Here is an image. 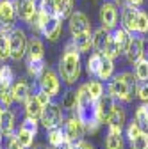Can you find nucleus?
Segmentation results:
<instances>
[{"mask_svg":"<svg viewBox=\"0 0 148 149\" xmlns=\"http://www.w3.org/2000/svg\"><path fill=\"white\" fill-rule=\"evenodd\" d=\"M13 82H14V71L11 66H7L4 62V66H0V84L6 87H11Z\"/></svg>","mask_w":148,"mask_h":149,"instance_id":"35","label":"nucleus"},{"mask_svg":"<svg viewBox=\"0 0 148 149\" xmlns=\"http://www.w3.org/2000/svg\"><path fill=\"white\" fill-rule=\"evenodd\" d=\"M11 59V46H9V34L4 32L0 36V62H7Z\"/></svg>","mask_w":148,"mask_h":149,"instance_id":"34","label":"nucleus"},{"mask_svg":"<svg viewBox=\"0 0 148 149\" xmlns=\"http://www.w3.org/2000/svg\"><path fill=\"white\" fill-rule=\"evenodd\" d=\"M13 2H14L18 20L29 25L38 14V0H13Z\"/></svg>","mask_w":148,"mask_h":149,"instance_id":"11","label":"nucleus"},{"mask_svg":"<svg viewBox=\"0 0 148 149\" xmlns=\"http://www.w3.org/2000/svg\"><path fill=\"white\" fill-rule=\"evenodd\" d=\"M6 135H4V132H2V130H0V144H2V139H4Z\"/></svg>","mask_w":148,"mask_h":149,"instance_id":"50","label":"nucleus"},{"mask_svg":"<svg viewBox=\"0 0 148 149\" xmlns=\"http://www.w3.org/2000/svg\"><path fill=\"white\" fill-rule=\"evenodd\" d=\"M111 32H113V37H114V41L118 43L121 53H125L127 48H128V45H130V41H132V34L127 32L123 27H116L114 30H111Z\"/></svg>","mask_w":148,"mask_h":149,"instance_id":"23","label":"nucleus"},{"mask_svg":"<svg viewBox=\"0 0 148 149\" xmlns=\"http://www.w3.org/2000/svg\"><path fill=\"white\" fill-rule=\"evenodd\" d=\"M70 43L73 45L77 52L80 53H87L91 48H93V32H84V34H77V36H71Z\"/></svg>","mask_w":148,"mask_h":149,"instance_id":"17","label":"nucleus"},{"mask_svg":"<svg viewBox=\"0 0 148 149\" xmlns=\"http://www.w3.org/2000/svg\"><path fill=\"white\" fill-rule=\"evenodd\" d=\"M137 13H139V7H134L130 4H125L121 7V14H120L121 27L127 32H130L132 36L137 34Z\"/></svg>","mask_w":148,"mask_h":149,"instance_id":"13","label":"nucleus"},{"mask_svg":"<svg viewBox=\"0 0 148 149\" xmlns=\"http://www.w3.org/2000/svg\"><path fill=\"white\" fill-rule=\"evenodd\" d=\"M16 128V116L13 110H2V116H0V130L4 132V135H13Z\"/></svg>","mask_w":148,"mask_h":149,"instance_id":"19","label":"nucleus"},{"mask_svg":"<svg viewBox=\"0 0 148 149\" xmlns=\"http://www.w3.org/2000/svg\"><path fill=\"white\" fill-rule=\"evenodd\" d=\"M116 108V100L109 94V92H104V94L97 100V119L100 121V124L107 123L113 110Z\"/></svg>","mask_w":148,"mask_h":149,"instance_id":"14","label":"nucleus"},{"mask_svg":"<svg viewBox=\"0 0 148 149\" xmlns=\"http://www.w3.org/2000/svg\"><path fill=\"white\" fill-rule=\"evenodd\" d=\"M6 149H23L22 144L16 140L14 133H13V135H7V146H6Z\"/></svg>","mask_w":148,"mask_h":149,"instance_id":"44","label":"nucleus"},{"mask_svg":"<svg viewBox=\"0 0 148 149\" xmlns=\"http://www.w3.org/2000/svg\"><path fill=\"white\" fill-rule=\"evenodd\" d=\"M0 149H4V147H2V146H0Z\"/></svg>","mask_w":148,"mask_h":149,"instance_id":"53","label":"nucleus"},{"mask_svg":"<svg viewBox=\"0 0 148 149\" xmlns=\"http://www.w3.org/2000/svg\"><path fill=\"white\" fill-rule=\"evenodd\" d=\"M75 114L84 123L86 132H89V133L98 132L100 121L97 119V100L91 98V94L86 89V84H82L77 89V110H75Z\"/></svg>","mask_w":148,"mask_h":149,"instance_id":"2","label":"nucleus"},{"mask_svg":"<svg viewBox=\"0 0 148 149\" xmlns=\"http://www.w3.org/2000/svg\"><path fill=\"white\" fill-rule=\"evenodd\" d=\"M16 9L13 0H0V27L4 32H9L16 27Z\"/></svg>","mask_w":148,"mask_h":149,"instance_id":"10","label":"nucleus"},{"mask_svg":"<svg viewBox=\"0 0 148 149\" xmlns=\"http://www.w3.org/2000/svg\"><path fill=\"white\" fill-rule=\"evenodd\" d=\"M130 149H148V132L143 130L134 140H130Z\"/></svg>","mask_w":148,"mask_h":149,"instance_id":"39","label":"nucleus"},{"mask_svg":"<svg viewBox=\"0 0 148 149\" xmlns=\"http://www.w3.org/2000/svg\"><path fill=\"white\" fill-rule=\"evenodd\" d=\"M14 137H16V140L22 144V147L23 149H30L32 147V144H34V135L30 133V132H27V130H23L22 126H20V130H18V132L14 133Z\"/></svg>","mask_w":148,"mask_h":149,"instance_id":"32","label":"nucleus"},{"mask_svg":"<svg viewBox=\"0 0 148 149\" xmlns=\"http://www.w3.org/2000/svg\"><path fill=\"white\" fill-rule=\"evenodd\" d=\"M104 55H105V57H109V59H116V57H120V55H121V50H120L118 43L114 41L113 32H111V37H109V41H107V45H105Z\"/></svg>","mask_w":148,"mask_h":149,"instance_id":"36","label":"nucleus"},{"mask_svg":"<svg viewBox=\"0 0 148 149\" xmlns=\"http://www.w3.org/2000/svg\"><path fill=\"white\" fill-rule=\"evenodd\" d=\"M104 144H105V149H123L125 142H123V137H121V130L109 126V132L105 135Z\"/></svg>","mask_w":148,"mask_h":149,"instance_id":"21","label":"nucleus"},{"mask_svg":"<svg viewBox=\"0 0 148 149\" xmlns=\"http://www.w3.org/2000/svg\"><path fill=\"white\" fill-rule=\"evenodd\" d=\"M144 45H146L144 36H141V34L132 36V41H130V45H128V48L125 52V57L130 64H136L137 61L144 59Z\"/></svg>","mask_w":148,"mask_h":149,"instance_id":"15","label":"nucleus"},{"mask_svg":"<svg viewBox=\"0 0 148 149\" xmlns=\"http://www.w3.org/2000/svg\"><path fill=\"white\" fill-rule=\"evenodd\" d=\"M141 132H143V128L137 124V121H136V119H132L130 123H128V126H127V139H128V142L134 140Z\"/></svg>","mask_w":148,"mask_h":149,"instance_id":"42","label":"nucleus"},{"mask_svg":"<svg viewBox=\"0 0 148 149\" xmlns=\"http://www.w3.org/2000/svg\"><path fill=\"white\" fill-rule=\"evenodd\" d=\"M127 4H130V6H134V7H141V6L144 4V0H127Z\"/></svg>","mask_w":148,"mask_h":149,"instance_id":"48","label":"nucleus"},{"mask_svg":"<svg viewBox=\"0 0 148 149\" xmlns=\"http://www.w3.org/2000/svg\"><path fill=\"white\" fill-rule=\"evenodd\" d=\"M45 69H47L45 59H27V73H29V77L39 78Z\"/></svg>","mask_w":148,"mask_h":149,"instance_id":"28","label":"nucleus"},{"mask_svg":"<svg viewBox=\"0 0 148 149\" xmlns=\"http://www.w3.org/2000/svg\"><path fill=\"white\" fill-rule=\"evenodd\" d=\"M105 87H107V92L116 101L130 103V101H134V96H136L137 78L130 71H121V73L114 74V77L107 82Z\"/></svg>","mask_w":148,"mask_h":149,"instance_id":"3","label":"nucleus"},{"mask_svg":"<svg viewBox=\"0 0 148 149\" xmlns=\"http://www.w3.org/2000/svg\"><path fill=\"white\" fill-rule=\"evenodd\" d=\"M11 94H13V100L18 101V103H23L29 96H30V85L25 78H18L16 82H13L11 85Z\"/></svg>","mask_w":148,"mask_h":149,"instance_id":"16","label":"nucleus"},{"mask_svg":"<svg viewBox=\"0 0 148 149\" xmlns=\"http://www.w3.org/2000/svg\"><path fill=\"white\" fill-rule=\"evenodd\" d=\"M2 34H4V30H2V27H0V36H2Z\"/></svg>","mask_w":148,"mask_h":149,"instance_id":"51","label":"nucleus"},{"mask_svg":"<svg viewBox=\"0 0 148 149\" xmlns=\"http://www.w3.org/2000/svg\"><path fill=\"white\" fill-rule=\"evenodd\" d=\"M38 80H39V89L45 91L52 100L59 98V94H61V77H59V73H55L54 69L47 68Z\"/></svg>","mask_w":148,"mask_h":149,"instance_id":"8","label":"nucleus"},{"mask_svg":"<svg viewBox=\"0 0 148 149\" xmlns=\"http://www.w3.org/2000/svg\"><path fill=\"white\" fill-rule=\"evenodd\" d=\"M23 103H25V116L34 117V119L39 121L41 112H43V105H41V101L38 100V96H36V94H30Z\"/></svg>","mask_w":148,"mask_h":149,"instance_id":"22","label":"nucleus"},{"mask_svg":"<svg viewBox=\"0 0 148 149\" xmlns=\"http://www.w3.org/2000/svg\"><path fill=\"white\" fill-rule=\"evenodd\" d=\"M22 128L27 130V132H30V133L36 137V135H38V130H39V121L34 119V117L25 116V119H23V123H22Z\"/></svg>","mask_w":148,"mask_h":149,"instance_id":"41","label":"nucleus"},{"mask_svg":"<svg viewBox=\"0 0 148 149\" xmlns=\"http://www.w3.org/2000/svg\"><path fill=\"white\" fill-rule=\"evenodd\" d=\"M63 132H64V135H66V139H68V142H71V144H77L79 140H82L84 139V133H86V128H84V123L80 121V117L73 112V114L70 116V117H66L64 121H63Z\"/></svg>","mask_w":148,"mask_h":149,"instance_id":"7","label":"nucleus"},{"mask_svg":"<svg viewBox=\"0 0 148 149\" xmlns=\"http://www.w3.org/2000/svg\"><path fill=\"white\" fill-rule=\"evenodd\" d=\"M113 77H114V59H109L104 55V61H102V66H100L97 78L102 80V82H109Z\"/></svg>","mask_w":148,"mask_h":149,"instance_id":"24","label":"nucleus"},{"mask_svg":"<svg viewBox=\"0 0 148 149\" xmlns=\"http://www.w3.org/2000/svg\"><path fill=\"white\" fill-rule=\"evenodd\" d=\"M134 74H136L137 82L148 80V57H144V59H141L134 64Z\"/></svg>","mask_w":148,"mask_h":149,"instance_id":"33","label":"nucleus"},{"mask_svg":"<svg viewBox=\"0 0 148 149\" xmlns=\"http://www.w3.org/2000/svg\"><path fill=\"white\" fill-rule=\"evenodd\" d=\"M38 14H39V34L50 43H57L59 37L63 36V18L48 16L41 11Z\"/></svg>","mask_w":148,"mask_h":149,"instance_id":"4","label":"nucleus"},{"mask_svg":"<svg viewBox=\"0 0 148 149\" xmlns=\"http://www.w3.org/2000/svg\"><path fill=\"white\" fill-rule=\"evenodd\" d=\"M125 123H127V112H125V108H123V107H118V105H116V108L113 110V114H111V117H109L107 124H109L111 128L123 130Z\"/></svg>","mask_w":148,"mask_h":149,"instance_id":"26","label":"nucleus"},{"mask_svg":"<svg viewBox=\"0 0 148 149\" xmlns=\"http://www.w3.org/2000/svg\"><path fill=\"white\" fill-rule=\"evenodd\" d=\"M68 29H70V34L71 36L91 32V22H89V18L82 11H73L68 16Z\"/></svg>","mask_w":148,"mask_h":149,"instance_id":"12","label":"nucleus"},{"mask_svg":"<svg viewBox=\"0 0 148 149\" xmlns=\"http://www.w3.org/2000/svg\"><path fill=\"white\" fill-rule=\"evenodd\" d=\"M36 96H38V100H39V101H41V105H43V107H45V105H48V103H52V101H54V100H52V98H50V96H48V94H47V92H45V91H41V89H39V91H38V92H36Z\"/></svg>","mask_w":148,"mask_h":149,"instance_id":"45","label":"nucleus"},{"mask_svg":"<svg viewBox=\"0 0 148 149\" xmlns=\"http://www.w3.org/2000/svg\"><path fill=\"white\" fill-rule=\"evenodd\" d=\"M61 108L64 110V112H70V114H73V112L77 110V91L75 89H70V91H66L64 94H63V98H61Z\"/></svg>","mask_w":148,"mask_h":149,"instance_id":"25","label":"nucleus"},{"mask_svg":"<svg viewBox=\"0 0 148 149\" xmlns=\"http://www.w3.org/2000/svg\"><path fill=\"white\" fill-rule=\"evenodd\" d=\"M136 96H137L141 101H148V80H144V82H137Z\"/></svg>","mask_w":148,"mask_h":149,"instance_id":"43","label":"nucleus"},{"mask_svg":"<svg viewBox=\"0 0 148 149\" xmlns=\"http://www.w3.org/2000/svg\"><path fill=\"white\" fill-rule=\"evenodd\" d=\"M75 149H95L93 147V144H91V142H87V140H79L77 144H75Z\"/></svg>","mask_w":148,"mask_h":149,"instance_id":"46","label":"nucleus"},{"mask_svg":"<svg viewBox=\"0 0 148 149\" xmlns=\"http://www.w3.org/2000/svg\"><path fill=\"white\" fill-rule=\"evenodd\" d=\"M137 34L141 36L148 34V13L143 9H139L137 13Z\"/></svg>","mask_w":148,"mask_h":149,"instance_id":"40","label":"nucleus"},{"mask_svg":"<svg viewBox=\"0 0 148 149\" xmlns=\"http://www.w3.org/2000/svg\"><path fill=\"white\" fill-rule=\"evenodd\" d=\"M98 18H100V23L104 29L107 30H114L118 27V18H120V13H118V6L113 2V0H104V4L100 6V13H98Z\"/></svg>","mask_w":148,"mask_h":149,"instance_id":"9","label":"nucleus"},{"mask_svg":"<svg viewBox=\"0 0 148 149\" xmlns=\"http://www.w3.org/2000/svg\"><path fill=\"white\" fill-rule=\"evenodd\" d=\"M13 101L14 100H13V94H11V87H6V85L0 84V108L2 110L11 108Z\"/></svg>","mask_w":148,"mask_h":149,"instance_id":"37","label":"nucleus"},{"mask_svg":"<svg viewBox=\"0 0 148 149\" xmlns=\"http://www.w3.org/2000/svg\"><path fill=\"white\" fill-rule=\"evenodd\" d=\"M113 2H114V4H116L118 7H123V6L127 4V0H113Z\"/></svg>","mask_w":148,"mask_h":149,"instance_id":"49","label":"nucleus"},{"mask_svg":"<svg viewBox=\"0 0 148 149\" xmlns=\"http://www.w3.org/2000/svg\"><path fill=\"white\" fill-rule=\"evenodd\" d=\"M64 121V110L61 108L59 103H48L43 107V112H41V117H39V123L43 124L45 130H50V128H57L61 126Z\"/></svg>","mask_w":148,"mask_h":149,"instance_id":"6","label":"nucleus"},{"mask_svg":"<svg viewBox=\"0 0 148 149\" xmlns=\"http://www.w3.org/2000/svg\"><path fill=\"white\" fill-rule=\"evenodd\" d=\"M59 77L66 85H75L77 80L80 78L82 73V61H80V52H77L73 48V45L68 41L64 46V52L59 59Z\"/></svg>","mask_w":148,"mask_h":149,"instance_id":"1","label":"nucleus"},{"mask_svg":"<svg viewBox=\"0 0 148 149\" xmlns=\"http://www.w3.org/2000/svg\"><path fill=\"white\" fill-rule=\"evenodd\" d=\"M86 89L87 92L91 94V98L93 100H98L102 94H104V82L102 80H89L86 84Z\"/></svg>","mask_w":148,"mask_h":149,"instance_id":"38","label":"nucleus"},{"mask_svg":"<svg viewBox=\"0 0 148 149\" xmlns=\"http://www.w3.org/2000/svg\"><path fill=\"white\" fill-rule=\"evenodd\" d=\"M134 119L137 121V124L143 130H148V101H143V105H139L134 112Z\"/></svg>","mask_w":148,"mask_h":149,"instance_id":"30","label":"nucleus"},{"mask_svg":"<svg viewBox=\"0 0 148 149\" xmlns=\"http://www.w3.org/2000/svg\"><path fill=\"white\" fill-rule=\"evenodd\" d=\"M102 61H104V55L100 52H93L87 57V62H86V69H87V74L89 77H97L98 71H100V66H102Z\"/></svg>","mask_w":148,"mask_h":149,"instance_id":"27","label":"nucleus"},{"mask_svg":"<svg viewBox=\"0 0 148 149\" xmlns=\"http://www.w3.org/2000/svg\"><path fill=\"white\" fill-rule=\"evenodd\" d=\"M50 149H75V144L64 142V144H61V146H50Z\"/></svg>","mask_w":148,"mask_h":149,"instance_id":"47","label":"nucleus"},{"mask_svg":"<svg viewBox=\"0 0 148 149\" xmlns=\"http://www.w3.org/2000/svg\"><path fill=\"white\" fill-rule=\"evenodd\" d=\"M47 140H48V146H61V144L68 142V139L63 132V126L47 130Z\"/></svg>","mask_w":148,"mask_h":149,"instance_id":"29","label":"nucleus"},{"mask_svg":"<svg viewBox=\"0 0 148 149\" xmlns=\"http://www.w3.org/2000/svg\"><path fill=\"white\" fill-rule=\"evenodd\" d=\"M0 116H2V108H0Z\"/></svg>","mask_w":148,"mask_h":149,"instance_id":"52","label":"nucleus"},{"mask_svg":"<svg viewBox=\"0 0 148 149\" xmlns=\"http://www.w3.org/2000/svg\"><path fill=\"white\" fill-rule=\"evenodd\" d=\"M54 4H55L59 18H63V20H66L73 13V0H54Z\"/></svg>","mask_w":148,"mask_h":149,"instance_id":"31","label":"nucleus"},{"mask_svg":"<svg viewBox=\"0 0 148 149\" xmlns=\"http://www.w3.org/2000/svg\"><path fill=\"white\" fill-rule=\"evenodd\" d=\"M111 37V30L104 29V27H98L93 30V50L95 52H100L104 55V50H105V45Z\"/></svg>","mask_w":148,"mask_h":149,"instance_id":"20","label":"nucleus"},{"mask_svg":"<svg viewBox=\"0 0 148 149\" xmlns=\"http://www.w3.org/2000/svg\"><path fill=\"white\" fill-rule=\"evenodd\" d=\"M9 46H11V61L20 62L27 55V46H29V37L22 27H14L9 32Z\"/></svg>","mask_w":148,"mask_h":149,"instance_id":"5","label":"nucleus"},{"mask_svg":"<svg viewBox=\"0 0 148 149\" xmlns=\"http://www.w3.org/2000/svg\"><path fill=\"white\" fill-rule=\"evenodd\" d=\"M27 59H45V46L43 41L39 39L38 36H32L29 39V46H27Z\"/></svg>","mask_w":148,"mask_h":149,"instance_id":"18","label":"nucleus"}]
</instances>
